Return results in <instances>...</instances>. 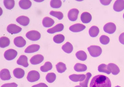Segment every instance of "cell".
<instances>
[{
  "label": "cell",
  "mask_w": 124,
  "mask_h": 87,
  "mask_svg": "<svg viewBox=\"0 0 124 87\" xmlns=\"http://www.w3.org/2000/svg\"><path fill=\"white\" fill-rule=\"evenodd\" d=\"M90 87H111V83L107 76L99 75L92 79Z\"/></svg>",
  "instance_id": "obj_1"
},
{
  "label": "cell",
  "mask_w": 124,
  "mask_h": 87,
  "mask_svg": "<svg viewBox=\"0 0 124 87\" xmlns=\"http://www.w3.org/2000/svg\"><path fill=\"white\" fill-rule=\"evenodd\" d=\"M91 56L93 57H96L101 55L102 52V50L101 47L98 46H91L88 48Z\"/></svg>",
  "instance_id": "obj_2"
},
{
  "label": "cell",
  "mask_w": 124,
  "mask_h": 87,
  "mask_svg": "<svg viewBox=\"0 0 124 87\" xmlns=\"http://www.w3.org/2000/svg\"><path fill=\"white\" fill-rule=\"evenodd\" d=\"M26 37L30 40L36 41L38 40L41 38V34L38 31L36 30L30 31L27 32Z\"/></svg>",
  "instance_id": "obj_3"
},
{
  "label": "cell",
  "mask_w": 124,
  "mask_h": 87,
  "mask_svg": "<svg viewBox=\"0 0 124 87\" xmlns=\"http://www.w3.org/2000/svg\"><path fill=\"white\" fill-rule=\"evenodd\" d=\"M40 78V75L38 72L36 70H31L29 72L27 76V79L30 82L37 81Z\"/></svg>",
  "instance_id": "obj_4"
},
{
  "label": "cell",
  "mask_w": 124,
  "mask_h": 87,
  "mask_svg": "<svg viewBox=\"0 0 124 87\" xmlns=\"http://www.w3.org/2000/svg\"><path fill=\"white\" fill-rule=\"evenodd\" d=\"M17 55V52L13 49H8L5 52L4 57L7 60L11 61L15 59Z\"/></svg>",
  "instance_id": "obj_5"
},
{
  "label": "cell",
  "mask_w": 124,
  "mask_h": 87,
  "mask_svg": "<svg viewBox=\"0 0 124 87\" xmlns=\"http://www.w3.org/2000/svg\"><path fill=\"white\" fill-rule=\"evenodd\" d=\"M116 30V27L114 23H108L103 27L104 31L109 34H113Z\"/></svg>",
  "instance_id": "obj_6"
},
{
  "label": "cell",
  "mask_w": 124,
  "mask_h": 87,
  "mask_svg": "<svg viewBox=\"0 0 124 87\" xmlns=\"http://www.w3.org/2000/svg\"><path fill=\"white\" fill-rule=\"evenodd\" d=\"M7 31L9 33L12 34L19 33L22 30V28L16 24H10L7 27Z\"/></svg>",
  "instance_id": "obj_7"
},
{
  "label": "cell",
  "mask_w": 124,
  "mask_h": 87,
  "mask_svg": "<svg viewBox=\"0 0 124 87\" xmlns=\"http://www.w3.org/2000/svg\"><path fill=\"white\" fill-rule=\"evenodd\" d=\"M79 13V10L77 9H72L68 13V17L70 21H76Z\"/></svg>",
  "instance_id": "obj_8"
},
{
  "label": "cell",
  "mask_w": 124,
  "mask_h": 87,
  "mask_svg": "<svg viewBox=\"0 0 124 87\" xmlns=\"http://www.w3.org/2000/svg\"><path fill=\"white\" fill-rule=\"evenodd\" d=\"M44 60V57L41 54H37L31 57L30 62L32 65L39 64L42 62Z\"/></svg>",
  "instance_id": "obj_9"
},
{
  "label": "cell",
  "mask_w": 124,
  "mask_h": 87,
  "mask_svg": "<svg viewBox=\"0 0 124 87\" xmlns=\"http://www.w3.org/2000/svg\"><path fill=\"white\" fill-rule=\"evenodd\" d=\"M86 28V26L82 24L78 23L71 26L69 30L74 32H80L83 31Z\"/></svg>",
  "instance_id": "obj_10"
},
{
  "label": "cell",
  "mask_w": 124,
  "mask_h": 87,
  "mask_svg": "<svg viewBox=\"0 0 124 87\" xmlns=\"http://www.w3.org/2000/svg\"><path fill=\"white\" fill-rule=\"evenodd\" d=\"M113 9L116 12H120L124 9V0H117L113 5Z\"/></svg>",
  "instance_id": "obj_11"
},
{
  "label": "cell",
  "mask_w": 124,
  "mask_h": 87,
  "mask_svg": "<svg viewBox=\"0 0 124 87\" xmlns=\"http://www.w3.org/2000/svg\"><path fill=\"white\" fill-rule=\"evenodd\" d=\"M0 78L2 80H8L11 79V75L7 69H3L0 72Z\"/></svg>",
  "instance_id": "obj_12"
},
{
  "label": "cell",
  "mask_w": 124,
  "mask_h": 87,
  "mask_svg": "<svg viewBox=\"0 0 124 87\" xmlns=\"http://www.w3.org/2000/svg\"><path fill=\"white\" fill-rule=\"evenodd\" d=\"M14 43L17 47L22 48L25 46L26 44V41L23 37L20 36L15 38L14 39Z\"/></svg>",
  "instance_id": "obj_13"
},
{
  "label": "cell",
  "mask_w": 124,
  "mask_h": 87,
  "mask_svg": "<svg viewBox=\"0 0 124 87\" xmlns=\"http://www.w3.org/2000/svg\"><path fill=\"white\" fill-rule=\"evenodd\" d=\"M16 21L20 25L26 26L30 23V20L28 17L25 16H21L16 19Z\"/></svg>",
  "instance_id": "obj_14"
},
{
  "label": "cell",
  "mask_w": 124,
  "mask_h": 87,
  "mask_svg": "<svg viewBox=\"0 0 124 87\" xmlns=\"http://www.w3.org/2000/svg\"><path fill=\"white\" fill-rule=\"evenodd\" d=\"M86 75L84 74H72L69 76V78L72 81L82 82L85 80Z\"/></svg>",
  "instance_id": "obj_15"
},
{
  "label": "cell",
  "mask_w": 124,
  "mask_h": 87,
  "mask_svg": "<svg viewBox=\"0 0 124 87\" xmlns=\"http://www.w3.org/2000/svg\"><path fill=\"white\" fill-rule=\"evenodd\" d=\"M64 29V25L60 23L55 25V27L49 29L47 30V32L50 34H54L55 32H59L62 31Z\"/></svg>",
  "instance_id": "obj_16"
},
{
  "label": "cell",
  "mask_w": 124,
  "mask_h": 87,
  "mask_svg": "<svg viewBox=\"0 0 124 87\" xmlns=\"http://www.w3.org/2000/svg\"><path fill=\"white\" fill-rule=\"evenodd\" d=\"M81 20L82 23L87 24L90 23L92 20V16L88 12H84L81 16Z\"/></svg>",
  "instance_id": "obj_17"
},
{
  "label": "cell",
  "mask_w": 124,
  "mask_h": 87,
  "mask_svg": "<svg viewBox=\"0 0 124 87\" xmlns=\"http://www.w3.org/2000/svg\"><path fill=\"white\" fill-rule=\"evenodd\" d=\"M17 63L24 67H27L29 66L27 57L25 55H22L17 61Z\"/></svg>",
  "instance_id": "obj_18"
},
{
  "label": "cell",
  "mask_w": 124,
  "mask_h": 87,
  "mask_svg": "<svg viewBox=\"0 0 124 87\" xmlns=\"http://www.w3.org/2000/svg\"><path fill=\"white\" fill-rule=\"evenodd\" d=\"M40 46L38 44H31L28 46L24 51L26 53H32L39 50Z\"/></svg>",
  "instance_id": "obj_19"
},
{
  "label": "cell",
  "mask_w": 124,
  "mask_h": 87,
  "mask_svg": "<svg viewBox=\"0 0 124 87\" xmlns=\"http://www.w3.org/2000/svg\"><path fill=\"white\" fill-rule=\"evenodd\" d=\"M19 5L21 9L27 10L31 7L32 3L29 0H21L19 2Z\"/></svg>",
  "instance_id": "obj_20"
},
{
  "label": "cell",
  "mask_w": 124,
  "mask_h": 87,
  "mask_svg": "<svg viewBox=\"0 0 124 87\" xmlns=\"http://www.w3.org/2000/svg\"><path fill=\"white\" fill-rule=\"evenodd\" d=\"M13 73L15 77L17 78L20 79L24 77L25 72L23 69L21 68H16L13 70Z\"/></svg>",
  "instance_id": "obj_21"
},
{
  "label": "cell",
  "mask_w": 124,
  "mask_h": 87,
  "mask_svg": "<svg viewBox=\"0 0 124 87\" xmlns=\"http://www.w3.org/2000/svg\"><path fill=\"white\" fill-rule=\"evenodd\" d=\"M55 23L54 20L49 17H45L42 20L43 25L45 27H50Z\"/></svg>",
  "instance_id": "obj_22"
},
{
  "label": "cell",
  "mask_w": 124,
  "mask_h": 87,
  "mask_svg": "<svg viewBox=\"0 0 124 87\" xmlns=\"http://www.w3.org/2000/svg\"><path fill=\"white\" fill-rule=\"evenodd\" d=\"M10 40L7 37H2L0 38V47L2 48H5L10 45Z\"/></svg>",
  "instance_id": "obj_23"
},
{
  "label": "cell",
  "mask_w": 124,
  "mask_h": 87,
  "mask_svg": "<svg viewBox=\"0 0 124 87\" xmlns=\"http://www.w3.org/2000/svg\"><path fill=\"white\" fill-rule=\"evenodd\" d=\"M62 49L65 53H70L73 50V47L70 43L67 42L62 46Z\"/></svg>",
  "instance_id": "obj_24"
},
{
  "label": "cell",
  "mask_w": 124,
  "mask_h": 87,
  "mask_svg": "<svg viewBox=\"0 0 124 87\" xmlns=\"http://www.w3.org/2000/svg\"><path fill=\"white\" fill-rule=\"evenodd\" d=\"M99 33V29L96 26H93L89 30V34L92 37H97Z\"/></svg>",
  "instance_id": "obj_25"
},
{
  "label": "cell",
  "mask_w": 124,
  "mask_h": 87,
  "mask_svg": "<svg viewBox=\"0 0 124 87\" xmlns=\"http://www.w3.org/2000/svg\"><path fill=\"white\" fill-rule=\"evenodd\" d=\"M98 70L100 72L105 73H107V74H110L111 73L110 68L108 65L105 64H101L98 67Z\"/></svg>",
  "instance_id": "obj_26"
},
{
  "label": "cell",
  "mask_w": 124,
  "mask_h": 87,
  "mask_svg": "<svg viewBox=\"0 0 124 87\" xmlns=\"http://www.w3.org/2000/svg\"><path fill=\"white\" fill-rule=\"evenodd\" d=\"M111 73L114 75H116L120 73V69L114 63H110L108 64Z\"/></svg>",
  "instance_id": "obj_27"
},
{
  "label": "cell",
  "mask_w": 124,
  "mask_h": 87,
  "mask_svg": "<svg viewBox=\"0 0 124 87\" xmlns=\"http://www.w3.org/2000/svg\"><path fill=\"white\" fill-rule=\"evenodd\" d=\"M87 66L85 65L77 63L74 66V70L77 72H84L87 70Z\"/></svg>",
  "instance_id": "obj_28"
},
{
  "label": "cell",
  "mask_w": 124,
  "mask_h": 87,
  "mask_svg": "<svg viewBox=\"0 0 124 87\" xmlns=\"http://www.w3.org/2000/svg\"><path fill=\"white\" fill-rule=\"evenodd\" d=\"M76 56L78 59L82 61H85L87 59V54L83 51H79L77 52Z\"/></svg>",
  "instance_id": "obj_29"
},
{
  "label": "cell",
  "mask_w": 124,
  "mask_h": 87,
  "mask_svg": "<svg viewBox=\"0 0 124 87\" xmlns=\"http://www.w3.org/2000/svg\"><path fill=\"white\" fill-rule=\"evenodd\" d=\"M53 68L52 64L51 62L47 61L46 62L44 66H41L40 68L41 71L43 72H46L52 69Z\"/></svg>",
  "instance_id": "obj_30"
},
{
  "label": "cell",
  "mask_w": 124,
  "mask_h": 87,
  "mask_svg": "<svg viewBox=\"0 0 124 87\" xmlns=\"http://www.w3.org/2000/svg\"><path fill=\"white\" fill-rule=\"evenodd\" d=\"M3 3L6 9L11 10L14 7L15 2L14 0H4Z\"/></svg>",
  "instance_id": "obj_31"
},
{
  "label": "cell",
  "mask_w": 124,
  "mask_h": 87,
  "mask_svg": "<svg viewBox=\"0 0 124 87\" xmlns=\"http://www.w3.org/2000/svg\"><path fill=\"white\" fill-rule=\"evenodd\" d=\"M57 70L59 73H62L66 70V65L62 62H59L56 65Z\"/></svg>",
  "instance_id": "obj_32"
},
{
  "label": "cell",
  "mask_w": 124,
  "mask_h": 87,
  "mask_svg": "<svg viewBox=\"0 0 124 87\" xmlns=\"http://www.w3.org/2000/svg\"><path fill=\"white\" fill-rule=\"evenodd\" d=\"M92 74L90 73H87L86 75V78L84 81L80 82L79 84L82 87H88V84L89 83V80L92 77Z\"/></svg>",
  "instance_id": "obj_33"
},
{
  "label": "cell",
  "mask_w": 124,
  "mask_h": 87,
  "mask_svg": "<svg viewBox=\"0 0 124 87\" xmlns=\"http://www.w3.org/2000/svg\"><path fill=\"white\" fill-rule=\"evenodd\" d=\"M64 36L61 34H58L55 35L53 38L54 41L57 44H61L65 40Z\"/></svg>",
  "instance_id": "obj_34"
},
{
  "label": "cell",
  "mask_w": 124,
  "mask_h": 87,
  "mask_svg": "<svg viewBox=\"0 0 124 87\" xmlns=\"http://www.w3.org/2000/svg\"><path fill=\"white\" fill-rule=\"evenodd\" d=\"M56 76L54 73H50L47 74L46 77V79L47 81L49 83H52L55 81L56 79Z\"/></svg>",
  "instance_id": "obj_35"
},
{
  "label": "cell",
  "mask_w": 124,
  "mask_h": 87,
  "mask_svg": "<svg viewBox=\"0 0 124 87\" xmlns=\"http://www.w3.org/2000/svg\"><path fill=\"white\" fill-rule=\"evenodd\" d=\"M50 5L54 9H59L62 6V2L60 0H52L50 2Z\"/></svg>",
  "instance_id": "obj_36"
},
{
  "label": "cell",
  "mask_w": 124,
  "mask_h": 87,
  "mask_svg": "<svg viewBox=\"0 0 124 87\" xmlns=\"http://www.w3.org/2000/svg\"><path fill=\"white\" fill-rule=\"evenodd\" d=\"M50 15L56 17L59 20H62L63 18V14L61 12L51 11L50 12Z\"/></svg>",
  "instance_id": "obj_37"
},
{
  "label": "cell",
  "mask_w": 124,
  "mask_h": 87,
  "mask_svg": "<svg viewBox=\"0 0 124 87\" xmlns=\"http://www.w3.org/2000/svg\"><path fill=\"white\" fill-rule=\"evenodd\" d=\"M100 42L102 44L106 45L110 42V38L106 35H102L100 38Z\"/></svg>",
  "instance_id": "obj_38"
},
{
  "label": "cell",
  "mask_w": 124,
  "mask_h": 87,
  "mask_svg": "<svg viewBox=\"0 0 124 87\" xmlns=\"http://www.w3.org/2000/svg\"><path fill=\"white\" fill-rule=\"evenodd\" d=\"M18 85L15 83H6L3 84L1 87H17Z\"/></svg>",
  "instance_id": "obj_39"
},
{
  "label": "cell",
  "mask_w": 124,
  "mask_h": 87,
  "mask_svg": "<svg viewBox=\"0 0 124 87\" xmlns=\"http://www.w3.org/2000/svg\"><path fill=\"white\" fill-rule=\"evenodd\" d=\"M100 2L104 6H108L110 4V3L112 1L111 0H100Z\"/></svg>",
  "instance_id": "obj_40"
},
{
  "label": "cell",
  "mask_w": 124,
  "mask_h": 87,
  "mask_svg": "<svg viewBox=\"0 0 124 87\" xmlns=\"http://www.w3.org/2000/svg\"><path fill=\"white\" fill-rule=\"evenodd\" d=\"M119 40L120 41V42L123 44H124V32L122 33L119 36Z\"/></svg>",
  "instance_id": "obj_41"
},
{
  "label": "cell",
  "mask_w": 124,
  "mask_h": 87,
  "mask_svg": "<svg viewBox=\"0 0 124 87\" xmlns=\"http://www.w3.org/2000/svg\"><path fill=\"white\" fill-rule=\"evenodd\" d=\"M31 87H48V86L44 83H40L38 84L34 85Z\"/></svg>",
  "instance_id": "obj_42"
},
{
  "label": "cell",
  "mask_w": 124,
  "mask_h": 87,
  "mask_svg": "<svg viewBox=\"0 0 124 87\" xmlns=\"http://www.w3.org/2000/svg\"><path fill=\"white\" fill-rule=\"evenodd\" d=\"M75 87H82V86H75Z\"/></svg>",
  "instance_id": "obj_43"
},
{
  "label": "cell",
  "mask_w": 124,
  "mask_h": 87,
  "mask_svg": "<svg viewBox=\"0 0 124 87\" xmlns=\"http://www.w3.org/2000/svg\"><path fill=\"white\" fill-rule=\"evenodd\" d=\"M115 87H120V86H116Z\"/></svg>",
  "instance_id": "obj_44"
},
{
  "label": "cell",
  "mask_w": 124,
  "mask_h": 87,
  "mask_svg": "<svg viewBox=\"0 0 124 87\" xmlns=\"http://www.w3.org/2000/svg\"><path fill=\"white\" fill-rule=\"evenodd\" d=\"M123 18H124V14H123Z\"/></svg>",
  "instance_id": "obj_45"
}]
</instances>
